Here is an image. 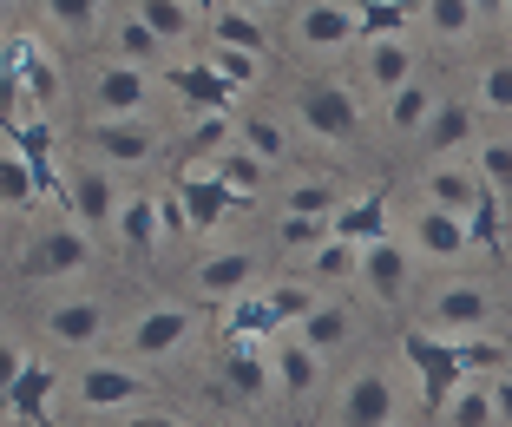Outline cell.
I'll use <instances>...</instances> for the list:
<instances>
[{"label": "cell", "mask_w": 512, "mask_h": 427, "mask_svg": "<svg viewBox=\"0 0 512 427\" xmlns=\"http://www.w3.org/2000/svg\"><path fill=\"white\" fill-rule=\"evenodd\" d=\"M401 375L388 362H355L322 388V427H401Z\"/></svg>", "instance_id": "obj_1"}, {"label": "cell", "mask_w": 512, "mask_h": 427, "mask_svg": "<svg viewBox=\"0 0 512 427\" xmlns=\"http://www.w3.org/2000/svg\"><path fill=\"white\" fill-rule=\"evenodd\" d=\"M362 112L368 106H362V92L348 86V79H302L296 99H289V132L342 152V145L362 138Z\"/></svg>", "instance_id": "obj_2"}, {"label": "cell", "mask_w": 512, "mask_h": 427, "mask_svg": "<svg viewBox=\"0 0 512 427\" xmlns=\"http://www.w3.org/2000/svg\"><path fill=\"white\" fill-rule=\"evenodd\" d=\"M493 322H499V296L467 270H447L434 290L421 296V329H434V336H447V342H486Z\"/></svg>", "instance_id": "obj_3"}, {"label": "cell", "mask_w": 512, "mask_h": 427, "mask_svg": "<svg viewBox=\"0 0 512 427\" xmlns=\"http://www.w3.org/2000/svg\"><path fill=\"white\" fill-rule=\"evenodd\" d=\"M99 263V244H92V230L73 224V217H53L27 237L20 250V276H27L33 290H60V283H79V276Z\"/></svg>", "instance_id": "obj_4"}, {"label": "cell", "mask_w": 512, "mask_h": 427, "mask_svg": "<svg viewBox=\"0 0 512 427\" xmlns=\"http://www.w3.org/2000/svg\"><path fill=\"white\" fill-rule=\"evenodd\" d=\"M362 7H348V0H296V14H289V53L309 66H335L355 53V40H362Z\"/></svg>", "instance_id": "obj_5"}, {"label": "cell", "mask_w": 512, "mask_h": 427, "mask_svg": "<svg viewBox=\"0 0 512 427\" xmlns=\"http://www.w3.org/2000/svg\"><path fill=\"white\" fill-rule=\"evenodd\" d=\"M151 395V368L125 362V355H86V368L66 375V401L79 414H125Z\"/></svg>", "instance_id": "obj_6"}, {"label": "cell", "mask_w": 512, "mask_h": 427, "mask_svg": "<svg viewBox=\"0 0 512 427\" xmlns=\"http://www.w3.org/2000/svg\"><path fill=\"white\" fill-rule=\"evenodd\" d=\"M394 230H401V244L414 250V263H434V270H467V263L480 257V237H473L467 217L440 211V204H427V198L414 204Z\"/></svg>", "instance_id": "obj_7"}, {"label": "cell", "mask_w": 512, "mask_h": 427, "mask_svg": "<svg viewBox=\"0 0 512 427\" xmlns=\"http://www.w3.org/2000/svg\"><path fill=\"white\" fill-rule=\"evenodd\" d=\"M0 79L20 92L27 119H46V112L66 99V73H60V53L40 40V33H20L7 53H0Z\"/></svg>", "instance_id": "obj_8"}, {"label": "cell", "mask_w": 512, "mask_h": 427, "mask_svg": "<svg viewBox=\"0 0 512 427\" xmlns=\"http://www.w3.org/2000/svg\"><path fill=\"white\" fill-rule=\"evenodd\" d=\"M191 290L197 303H243L263 290V257L250 244H211L191 257Z\"/></svg>", "instance_id": "obj_9"}, {"label": "cell", "mask_w": 512, "mask_h": 427, "mask_svg": "<svg viewBox=\"0 0 512 427\" xmlns=\"http://www.w3.org/2000/svg\"><path fill=\"white\" fill-rule=\"evenodd\" d=\"M211 375L230 408H270L276 401V368H270V342L263 336H230Z\"/></svg>", "instance_id": "obj_10"}, {"label": "cell", "mask_w": 512, "mask_h": 427, "mask_svg": "<svg viewBox=\"0 0 512 427\" xmlns=\"http://www.w3.org/2000/svg\"><path fill=\"white\" fill-rule=\"evenodd\" d=\"M40 329H46V342L66 349V355H99L106 336H112V309L99 303V296L73 290V296H53V303L40 309Z\"/></svg>", "instance_id": "obj_11"}, {"label": "cell", "mask_w": 512, "mask_h": 427, "mask_svg": "<svg viewBox=\"0 0 512 427\" xmlns=\"http://www.w3.org/2000/svg\"><path fill=\"white\" fill-rule=\"evenodd\" d=\"M191 336H197V309L178 303V296H158V303H145L132 322H125L132 362H165V355H178Z\"/></svg>", "instance_id": "obj_12"}, {"label": "cell", "mask_w": 512, "mask_h": 427, "mask_svg": "<svg viewBox=\"0 0 512 427\" xmlns=\"http://www.w3.org/2000/svg\"><path fill=\"white\" fill-rule=\"evenodd\" d=\"M151 99H158V79H151V66L106 60L99 73L86 79V119H145Z\"/></svg>", "instance_id": "obj_13"}, {"label": "cell", "mask_w": 512, "mask_h": 427, "mask_svg": "<svg viewBox=\"0 0 512 427\" xmlns=\"http://www.w3.org/2000/svg\"><path fill=\"white\" fill-rule=\"evenodd\" d=\"M165 152V138L151 119H86V158L106 171H151V158Z\"/></svg>", "instance_id": "obj_14"}, {"label": "cell", "mask_w": 512, "mask_h": 427, "mask_svg": "<svg viewBox=\"0 0 512 427\" xmlns=\"http://www.w3.org/2000/svg\"><path fill=\"white\" fill-rule=\"evenodd\" d=\"M414 250L401 244V230H381V237H368L362 244V290L375 296L381 309H407L414 303Z\"/></svg>", "instance_id": "obj_15"}, {"label": "cell", "mask_w": 512, "mask_h": 427, "mask_svg": "<svg viewBox=\"0 0 512 427\" xmlns=\"http://www.w3.org/2000/svg\"><path fill=\"white\" fill-rule=\"evenodd\" d=\"M270 368H276V401H289V408H309V401H322V388H329V355L309 349L296 329H276Z\"/></svg>", "instance_id": "obj_16"}, {"label": "cell", "mask_w": 512, "mask_h": 427, "mask_svg": "<svg viewBox=\"0 0 512 427\" xmlns=\"http://www.w3.org/2000/svg\"><path fill=\"white\" fill-rule=\"evenodd\" d=\"M119 171H106L99 158H79V165H66V178H60V204H66V217L73 224H86V230H112V217H119Z\"/></svg>", "instance_id": "obj_17"}, {"label": "cell", "mask_w": 512, "mask_h": 427, "mask_svg": "<svg viewBox=\"0 0 512 427\" xmlns=\"http://www.w3.org/2000/svg\"><path fill=\"white\" fill-rule=\"evenodd\" d=\"M289 329H296V336L309 342V349H322L329 362H335V355H348L355 342H362V316H355V303H348L342 290H316V303L302 309V316L289 322Z\"/></svg>", "instance_id": "obj_18"}, {"label": "cell", "mask_w": 512, "mask_h": 427, "mask_svg": "<svg viewBox=\"0 0 512 427\" xmlns=\"http://www.w3.org/2000/svg\"><path fill=\"white\" fill-rule=\"evenodd\" d=\"M355 66H362V86L368 92H394L401 79L421 73V53H414V40H407V33L375 27V33H362V40H355Z\"/></svg>", "instance_id": "obj_19"}, {"label": "cell", "mask_w": 512, "mask_h": 427, "mask_svg": "<svg viewBox=\"0 0 512 427\" xmlns=\"http://www.w3.org/2000/svg\"><path fill=\"white\" fill-rule=\"evenodd\" d=\"M421 198L440 204V211H453V217H467V224L493 204L486 184H480V171H473L467 158H427L421 165Z\"/></svg>", "instance_id": "obj_20"}, {"label": "cell", "mask_w": 512, "mask_h": 427, "mask_svg": "<svg viewBox=\"0 0 512 427\" xmlns=\"http://www.w3.org/2000/svg\"><path fill=\"white\" fill-rule=\"evenodd\" d=\"M60 401H66V368L60 362H33V355H27V368L14 375V388H7V401H0V408L14 414V421L40 427V421H53V414H60Z\"/></svg>", "instance_id": "obj_21"}, {"label": "cell", "mask_w": 512, "mask_h": 427, "mask_svg": "<svg viewBox=\"0 0 512 427\" xmlns=\"http://www.w3.org/2000/svg\"><path fill=\"white\" fill-rule=\"evenodd\" d=\"M165 198H151V191H125L119 198V217H112V237L132 263H151L158 244H165Z\"/></svg>", "instance_id": "obj_22"}, {"label": "cell", "mask_w": 512, "mask_h": 427, "mask_svg": "<svg viewBox=\"0 0 512 427\" xmlns=\"http://www.w3.org/2000/svg\"><path fill=\"white\" fill-rule=\"evenodd\" d=\"M302 276H309L316 290H355V283H362V244H348V237L322 230L316 244L302 250Z\"/></svg>", "instance_id": "obj_23"}, {"label": "cell", "mask_w": 512, "mask_h": 427, "mask_svg": "<svg viewBox=\"0 0 512 427\" xmlns=\"http://www.w3.org/2000/svg\"><path fill=\"white\" fill-rule=\"evenodd\" d=\"M440 99H447V92H440L427 73H414V79H401L394 92H381V119H388V132H394V138H421Z\"/></svg>", "instance_id": "obj_24"}, {"label": "cell", "mask_w": 512, "mask_h": 427, "mask_svg": "<svg viewBox=\"0 0 512 427\" xmlns=\"http://www.w3.org/2000/svg\"><path fill=\"white\" fill-rule=\"evenodd\" d=\"M480 138V106H460V99H440L427 132L414 138L421 158H467V145Z\"/></svg>", "instance_id": "obj_25"}, {"label": "cell", "mask_w": 512, "mask_h": 427, "mask_svg": "<svg viewBox=\"0 0 512 427\" xmlns=\"http://www.w3.org/2000/svg\"><path fill=\"white\" fill-rule=\"evenodd\" d=\"M237 145L250 158H263L270 171H283L289 158H296V132H289V119H283V112H263V106L237 112Z\"/></svg>", "instance_id": "obj_26"}, {"label": "cell", "mask_w": 512, "mask_h": 427, "mask_svg": "<svg viewBox=\"0 0 512 427\" xmlns=\"http://www.w3.org/2000/svg\"><path fill=\"white\" fill-rule=\"evenodd\" d=\"M204 33H211V46L270 53V27H263V14H256V7H243V0H211V7H204Z\"/></svg>", "instance_id": "obj_27"}, {"label": "cell", "mask_w": 512, "mask_h": 427, "mask_svg": "<svg viewBox=\"0 0 512 427\" xmlns=\"http://www.w3.org/2000/svg\"><path fill=\"white\" fill-rule=\"evenodd\" d=\"M434 421L440 427H499L493 382H486V375H460V382L434 401Z\"/></svg>", "instance_id": "obj_28"}, {"label": "cell", "mask_w": 512, "mask_h": 427, "mask_svg": "<svg viewBox=\"0 0 512 427\" xmlns=\"http://www.w3.org/2000/svg\"><path fill=\"white\" fill-rule=\"evenodd\" d=\"M467 165L480 171L486 198H493V204H512V132H480L467 145Z\"/></svg>", "instance_id": "obj_29"}, {"label": "cell", "mask_w": 512, "mask_h": 427, "mask_svg": "<svg viewBox=\"0 0 512 427\" xmlns=\"http://www.w3.org/2000/svg\"><path fill=\"white\" fill-rule=\"evenodd\" d=\"M329 230H335V237H348V244H368V237L394 230V211H388L381 191H362V198H342L329 211Z\"/></svg>", "instance_id": "obj_30"}, {"label": "cell", "mask_w": 512, "mask_h": 427, "mask_svg": "<svg viewBox=\"0 0 512 427\" xmlns=\"http://www.w3.org/2000/svg\"><path fill=\"white\" fill-rule=\"evenodd\" d=\"M335 204H342V191H335L329 178H316V171H309V178H289L283 191H276V217H309V224H322V230H329Z\"/></svg>", "instance_id": "obj_31"}, {"label": "cell", "mask_w": 512, "mask_h": 427, "mask_svg": "<svg viewBox=\"0 0 512 427\" xmlns=\"http://www.w3.org/2000/svg\"><path fill=\"white\" fill-rule=\"evenodd\" d=\"M480 0H421V20L427 33H434L440 46H473V33H480Z\"/></svg>", "instance_id": "obj_32"}, {"label": "cell", "mask_w": 512, "mask_h": 427, "mask_svg": "<svg viewBox=\"0 0 512 427\" xmlns=\"http://www.w3.org/2000/svg\"><path fill=\"white\" fill-rule=\"evenodd\" d=\"M132 14L145 20L165 46H191L197 40V20H204V14H197V0H132Z\"/></svg>", "instance_id": "obj_33"}, {"label": "cell", "mask_w": 512, "mask_h": 427, "mask_svg": "<svg viewBox=\"0 0 512 427\" xmlns=\"http://www.w3.org/2000/svg\"><path fill=\"white\" fill-rule=\"evenodd\" d=\"M171 86H178V99L197 112V119H204V112H230V86L204 60H178L171 66Z\"/></svg>", "instance_id": "obj_34"}, {"label": "cell", "mask_w": 512, "mask_h": 427, "mask_svg": "<svg viewBox=\"0 0 512 427\" xmlns=\"http://www.w3.org/2000/svg\"><path fill=\"white\" fill-rule=\"evenodd\" d=\"M217 184L230 191V204H243V198H263V191H270V165H263V158H250L243 145H230V152L217 158Z\"/></svg>", "instance_id": "obj_35"}, {"label": "cell", "mask_w": 512, "mask_h": 427, "mask_svg": "<svg viewBox=\"0 0 512 427\" xmlns=\"http://www.w3.org/2000/svg\"><path fill=\"white\" fill-rule=\"evenodd\" d=\"M46 20L66 33V40H92V33H106V7L112 0H40Z\"/></svg>", "instance_id": "obj_36"}, {"label": "cell", "mask_w": 512, "mask_h": 427, "mask_svg": "<svg viewBox=\"0 0 512 427\" xmlns=\"http://www.w3.org/2000/svg\"><path fill=\"white\" fill-rule=\"evenodd\" d=\"M106 40H112V60H125V66H151L158 53H165V40H158V33H151L138 14L112 20V27H106Z\"/></svg>", "instance_id": "obj_37"}, {"label": "cell", "mask_w": 512, "mask_h": 427, "mask_svg": "<svg viewBox=\"0 0 512 427\" xmlns=\"http://www.w3.org/2000/svg\"><path fill=\"white\" fill-rule=\"evenodd\" d=\"M473 106L493 112V119H512V53H499V60L480 66V79H473Z\"/></svg>", "instance_id": "obj_38"}, {"label": "cell", "mask_w": 512, "mask_h": 427, "mask_svg": "<svg viewBox=\"0 0 512 427\" xmlns=\"http://www.w3.org/2000/svg\"><path fill=\"white\" fill-rule=\"evenodd\" d=\"M33 191H40V171L27 165V152H7L0 145V211H27Z\"/></svg>", "instance_id": "obj_39"}, {"label": "cell", "mask_w": 512, "mask_h": 427, "mask_svg": "<svg viewBox=\"0 0 512 427\" xmlns=\"http://www.w3.org/2000/svg\"><path fill=\"white\" fill-rule=\"evenodd\" d=\"M197 60L211 66V73L224 79L230 92H243V86H256V79H263V53H237V46H211V53H197Z\"/></svg>", "instance_id": "obj_40"}, {"label": "cell", "mask_w": 512, "mask_h": 427, "mask_svg": "<svg viewBox=\"0 0 512 427\" xmlns=\"http://www.w3.org/2000/svg\"><path fill=\"white\" fill-rule=\"evenodd\" d=\"M20 368H27V349H20L14 336H0V401H7V388H14Z\"/></svg>", "instance_id": "obj_41"}, {"label": "cell", "mask_w": 512, "mask_h": 427, "mask_svg": "<svg viewBox=\"0 0 512 427\" xmlns=\"http://www.w3.org/2000/svg\"><path fill=\"white\" fill-rule=\"evenodd\" d=\"M125 427H191V421L171 414V408H145V401H138V408H125Z\"/></svg>", "instance_id": "obj_42"}, {"label": "cell", "mask_w": 512, "mask_h": 427, "mask_svg": "<svg viewBox=\"0 0 512 427\" xmlns=\"http://www.w3.org/2000/svg\"><path fill=\"white\" fill-rule=\"evenodd\" d=\"M493 401H499V421H512V368L493 382Z\"/></svg>", "instance_id": "obj_43"}, {"label": "cell", "mask_w": 512, "mask_h": 427, "mask_svg": "<svg viewBox=\"0 0 512 427\" xmlns=\"http://www.w3.org/2000/svg\"><path fill=\"white\" fill-rule=\"evenodd\" d=\"M243 7H256V14H263V7H283V0H243Z\"/></svg>", "instance_id": "obj_44"}, {"label": "cell", "mask_w": 512, "mask_h": 427, "mask_svg": "<svg viewBox=\"0 0 512 427\" xmlns=\"http://www.w3.org/2000/svg\"><path fill=\"white\" fill-rule=\"evenodd\" d=\"M7 14H14V0H0V27H7Z\"/></svg>", "instance_id": "obj_45"}, {"label": "cell", "mask_w": 512, "mask_h": 427, "mask_svg": "<svg viewBox=\"0 0 512 427\" xmlns=\"http://www.w3.org/2000/svg\"><path fill=\"white\" fill-rule=\"evenodd\" d=\"M355 7H394V0H355Z\"/></svg>", "instance_id": "obj_46"}, {"label": "cell", "mask_w": 512, "mask_h": 427, "mask_svg": "<svg viewBox=\"0 0 512 427\" xmlns=\"http://www.w3.org/2000/svg\"><path fill=\"white\" fill-rule=\"evenodd\" d=\"M506 217H512V204H506Z\"/></svg>", "instance_id": "obj_47"}, {"label": "cell", "mask_w": 512, "mask_h": 427, "mask_svg": "<svg viewBox=\"0 0 512 427\" xmlns=\"http://www.w3.org/2000/svg\"><path fill=\"white\" fill-rule=\"evenodd\" d=\"M401 427H407V421H401Z\"/></svg>", "instance_id": "obj_48"}]
</instances>
